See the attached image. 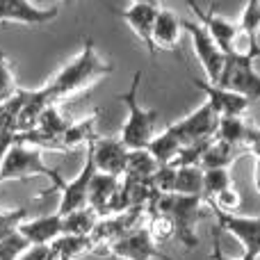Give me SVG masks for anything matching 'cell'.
<instances>
[{
    "label": "cell",
    "mask_w": 260,
    "mask_h": 260,
    "mask_svg": "<svg viewBox=\"0 0 260 260\" xmlns=\"http://www.w3.org/2000/svg\"><path fill=\"white\" fill-rule=\"evenodd\" d=\"M139 85H142V71H135L133 82H130V89L126 94L119 96V101H123L128 108V119L121 128V139L123 144L133 151V148H146L148 142L155 137V126L157 119H160V112L157 110H144L137 101L139 94Z\"/></svg>",
    "instance_id": "277c9868"
},
{
    "label": "cell",
    "mask_w": 260,
    "mask_h": 260,
    "mask_svg": "<svg viewBox=\"0 0 260 260\" xmlns=\"http://www.w3.org/2000/svg\"><path fill=\"white\" fill-rule=\"evenodd\" d=\"M32 176H44V178L50 180V187L46 189V192L37 194V199L46 197V194L55 192V189L62 192V187L67 185L62 174H59L57 169H50L44 162L41 148L14 142L12 146L7 148L5 160H3V165H0V183H5V180H25V178H32Z\"/></svg>",
    "instance_id": "3957f363"
},
{
    "label": "cell",
    "mask_w": 260,
    "mask_h": 260,
    "mask_svg": "<svg viewBox=\"0 0 260 260\" xmlns=\"http://www.w3.org/2000/svg\"><path fill=\"white\" fill-rule=\"evenodd\" d=\"M53 101L48 99L46 89H25V101H23L21 114H18V123H16V133H23V130H32L39 123V117Z\"/></svg>",
    "instance_id": "7402d4cb"
},
{
    "label": "cell",
    "mask_w": 260,
    "mask_h": 260,
    "mask_svg": "<svg viewBox=\"0 0 260 260\" xmlns=\"http://www.w3.org/2000/svg\"><path fill=\"white\" fill-rule=\"evenodd\" d=\"M18 231L32 247L35 244H50L53 240H57L62 235V215L55 212V215L37 217V219H25L21 221Z\"/></svg>",
    "instance_id": "e0dca14e"
},
{
    "label": "cell",
    "mask_w": 260,
    "mask_h": 260,
    "mask_svg": "<svg viewBox=\"0 0 260 260\" xmlns=\"http://www.w3.org/2000/svg\"><path fill=\"white\" fill-rule=\"evenodd\" d=\"M183 21L171 9H157L155 23H153V44L160 50H178Z\"/></svg>",
    "instance_id": "ac0fdd59"
},
{
    "label": "cell",
    "mask_w": 260,
    "mask_h": 260,
    "mask_svg": "<svg viewBox=\"0 0 260 260\" xmlns=\"http://www.w3.org/2000/svg\"><path fill=\"white\" fill-rule=\"evenodd\" d=\"M229 185H233V178H231V171L226 167H221V169H203V201L217 197Z\"/></svg>",
    "instance_id": "1f68e13d"
},
{
    "label": "cell",
    "mask_w": 260,
    "mask_h": 260,
    "mask_svg": "<svg viewBox=\"0 0 260 260\" xmlns=\"http://www.w3.org/2000/svg\"><path fill=\"white\" fill-rule=\"evenodd\" d=\"M103 256H114L119 260H176L162 251L157 242H153L146 226H137L117 242H112L103 251Z\"/></svg>",
    "instance_id": "8992f818"
},
{
    "label": "cell",
    "mask_w": 260,
    "mask_h": 260,
    "mask_svg": "<svg viewBox=\"0 0 260 260\" xmlns=\"http://www.w3.org/2000/svg\"><path fill=\"white\" fill-rule=\"evenodd\" d=\"M21 91L16 82V76H14V69H12V62L7 59V55L3 53L0 48V103L9 101L12 96H16Z\"/></svg>",
    "instance_id": "e575fe53"
},
{
    "label": "cell",
    "mask_w": 260,
    "mask_h": 260,
    "mask_svg": "<svg viewBox=\"0 0 260 260\" xmlns=\"http://www.w3.org/2000/svg\"><path fill=\"white\" fill-rule=\"evenodd\" d=\"M30 247L32 244L27 242V240L23 238L21 231L16 229L0 240V260H18Z\"/></svg>",
    "instance_id": "836d02e7"
},
{
    "label": "cell",
    "mask_w": 260,
    "mask_h": 260,
    "mask_svg": "<svg viewBox=\"0 0 260 260\" xmlns=\"http://www.w3.org/2000/svg\"><path fill=\"white\" fill-rule=\"evenodd\" d=\"M244 148H247V153H253L256 157H260V128L251 126V123H249V130H247Z\"/></svg>",
    "instance_id": "f35d334b"
},
{
    "label": "cell",
    "mask_w": 260,
    "mask_h": 260,
    "mask_svg": "<svg viewBox=\"0 0 260 260\" xmlns=\"http://www.w3.org/2000/svg\"><path fill=\"white\" fill-rule=\"evenodd\" d=\"M157 5H148V3H135L130 9H123V12H117L119 18L128 23L133 27V32L142 39V44L146 46L148 55L155 57L157 48L153 44V23H155V16H157Z\"/></svg>",
    "instance_id": "2e32d148"
},
{
    "label": "cell",
    "mask_w": 260,
    "mask_h": 260,
    "mask_svg": "<svg viewBox=\"0 0 260 260\" xmlns=\"http://www.w3.org/2000/svg\"><path fill=\"white\" fill-rule=\"evenodd\" d=\"M135 3H148V5H157L160 0H135Z\"/></svg>",
    "instance_id": "7bdbcfd3"
},
{
    "label": "cell",
    "mask_w": 260,
    "mask_h": 260,
    "mask_svg": "<svg viewBox=\"0 0 260 260\" xmlns=\"http://www.w3.org/2000/svg\"><path fill=\"white\" fill-rule=\"evenodd\" d=\"M99 117H101V110L89 114V117L80 119V121H73L71 126H69V130L62 135V144H64V148H67V153L82 146V144L87 146L89 142H94V139L99 137V135H96V121H99Z\"/></svg>",
    "instance_id": "603a6c76"
},
{
    "label": "cell",
    "mask_w": 260,
    "mask_h": 260,
    "mask_svg": "<svg viewBox=\"0 0 260 260\" xmlns=\"http://www.w3.org/2000/svg\"><path fill=\"white\" fill-rule=\"evenodd\" d=\"M96 221H99V212L91 206L78 208V210H71V212H67V215H62V233L91 235Z\"/></svg>",
    "instance_id": "cb8c5ba5"
},
{
    "label": "cell",
    "mask_w": 260,
    "mask_h": 260,
    "mask_svg": "<svg viewBox=\"0 0 260 260\" xmlns=\"http://www.w3.org/2000/svg\"><path fill=\"white\" fill-rule=\"evenodd\" d=\"M59 16V7H37L30 0H0V23H21L27 27L48 25Z\"/></svg>",
    "instance_id": "8fae6325"
},
{
    "label": "cell",
    "mask_w": 260,
    "mask_h": 260,
    "mask_svg": "<svg viewBox=\"0 0 260 260\" xmlns=\"http://www.w3.org/2000/svg\"><path fill=\"white\" fill-rule=\"evenodd\" d=\"M215 221L221 231H229L242 242L244 247V258L247 260H258L260 256V217H238L235 212H224L210 208Z\"/></svg>",
    "instance_id": "30bf717a"
},
{
    "label": "cell",
    "mask_w": 260,
    "mask_h": 260,
    "mask_svg": "<svg viewBox=\"0 0 260 260\" xmlns=\"http://www.w3.org/2000/svg\"><path fill=\"white\" fill-rule=\"evenodd\" d=\"M208 206L210 208H217V210H224V212H235L240 206H242V197H240L238 187L235 185H229L226 189H221L217 197L208 199Z\"/></svg>",
    "instance_id": "8d00e7d4"
},
{
    "label": "cell",
    "mask_w": 260,
    "mask_h": 260,
    "mask_svg": "<svg viewBox=\"0 0 260 260\" xmlns=\"http://www.w3.org/2000/svg\"><path fill=\"white\" fill-rule=\"evenodd\" d=\"M244 153H247L244 146H235V144L215 137L201 157V169H221V167L229 169V167L233 165L240 155H244Z\"/></svg>",
    "instance_id": "44dd1931"
},
{
    "label": "cell",
    "mask_w": 260,
    "mask_h": 260,
    "mask_svg": "<svg viewBox=\"0 0 260 260\" xmlns=\"http://www.w3.org/2000/svg\"><path fill=\"white\" fill-rule=\"evenodd\" d=\"M128 151L130 148L119 137H96L94 142H91L96 171H103V174L119 176V178H121V176L126 174Z\"/></svg>",
    "instance_id": "4fadbf2b"
},
{
    "label": "cell",
    "mask_w": 260,
    "mask_h": 260,
    "mask_svg": "<svg viewBox=\"0 0 260 260\" xmlns=\"http://www.w3.org/2000/svg\"><path fill=\"white\" fill-rule=\"evenodd\" d=\"M176 194H185V197H203V169L199 165L178 167L176 174Z\"/></svg>",
    "instance_id": "d4e9b609"
},
{
    "label": "cell",
    "mask_w": 260,
    "mask_h": 260,
    "mask_svg": "<svg viewBox=\"0 0 260 260\" xmlns=\"http://www.w3.org/2000/svg\"><path fill=\"white\" fill-rule=\"evenodd\" d=\"M183 30H187V35L192 37L194 53H197V57H199V62H201L203 71H206L208 80L217 85L221 71H224L226 53L217 46V41L210 37V32H208L199 21H183Z\"/></svg>",
    "instance_id": "9c48e42d"
},
{
    "label": "cell",
    "mask_w": 260,
    "mask_h": 260,
    "mask_svg": "<svg viewBox=\"0 0 260 260\" xmlns=\"http://www.w3.org/2000/svg\"><path fill=\"white\" fill-rule=\"evenodd\" d=\"M50 251L55 260H80L87 253H94L96 247L89 235H71L62 233L57 240L50 242Z\"/></svg>",
    "instance_id": "ffe728a7"
},
{
    "label": "cell",
    "mask_w": 260,
    "mask_h": 260,
    "mask_svg": "<svg viewBox=\"0 0 260 260\" xmlns=\"http://www.w3.org/2000/svg\"><path fill=\"white\" fill-rule=\"evenodd\" d=\"M240 35H244L247 39L258 41V32H260V0H249L244 7L242 16H240Z\"/></svg>",
    "instance_id": "d6a6232c"
},
{
    "label": "cell",
    "mask_w": 260,
    "mask_h": 260,
    "mask_svg": "<svg viewBox=\"0 0 260 260\" xmlns=\"http://www.w3.org/2000/svg\"><path fill=\"white\" fill-rule=\"evenodd\" d=\"M219 114L212 110V105L203 103L201 108H197L192 114H187L185 119L176 123H169L167 130L178 139L183 146L187 144H194V142H201V139H210L217 135V126H219Z\"/></svg>",
    "instance_id": "ba28073f"
},
{
    "label": "cell",
    "mask_w": 260,
    "mask_h": 260,
    "mask_svg": "<svg viewBox=\"0 0 260 260\" xmlns=\"http://www.w3.org/2000/svg\"><path fill=\"white\" fill-rule=\"evenodd\" d=\"M210 260H233V258H226L224 251H221V229H212V253H210ZM240 260H247V258H240Z\"/></svg>",
    "instance_id": "ab89813d"
},
{
    "label": "cell",
    "mask_w": 260,
    "mask_h": 260,
    "mask_svg": "<svg viewBox=\"0 0 260 260\" xmlns=\"http://www.w3.org/2000/svg\"><path fill=\"white\" fill-rule=\"evenodd\" d=\"M146 148H148V153H151V155L157 160V165H171V162H174V157L178 155V151L183 148V144H180L178 139H176L174 135L165 128V133L155 135V137L148 142Z\"/></svg>",
    "instance_id": "484cf974"
},
{
    "label": "cell",
    "mask_w": 260,
    "mask_h": 260,
    "mask_svg": "<svg viewBox=\"0 0 260 260\" xmlns=\"http://www.w3.org/2000/svg\"><path fill=\"white\" fill-rule=\"evenodd\" d=\"M27 206L23 208H14V210H0V240L5 235H9L12 231H16L21 226V221L27 219Z\"/></svg>",
    "instance_id": "74e56055"
},
{
    "label": "cell",
    "mask_w": 260,
    "mask_h": 260,
    "mask_svg": "<svg viewBox=\"0 0 260 260\" xmlns=\"http://www.w3.org/2000/svg\"><path fill=\"white\" fill-rule=\"evenodd\" d=\"M189 80H192V85L197 87V89H201L203 94L208 96V103L212 105V110H215L219 117H244L247 110L253 105L247 96L238 94V91H231V89H226V87H219V85H215V82L208 85V82L199 80L197 76H192V73H189Z\"/></svg>",
    "instance_id": "7c38bea8"
},
{
    "label": "cell",
    "mask_w": 260,
    "mask_h": 260,
    "mask_svg": "<svg viewBox=\"0 0 260 260\" xmlns=\"http://www.w3.org/2000/svg\"><path fill=\"white\" fill-rule=\"evenodd\" d=\"M119 183H121L119 176H110V174H103V171L94 174V178L89 183V194H87V206L94 208L99 212V217L108 215L110 201H112L114 192L119 189Z\"/></svg>",
    "instance_id": "d6986e66"
},
{
    "label": "cell",
    "mask_w": 260,
    "mask_h": 260,
    "mask_svg": "<svg viewBox=\"0 0 260 260\" xmlns=\"http://www.w3.org/2000/svg\"><path fill=\"white\" fill-rule=\"evenodd\" d=\"M256 189L260 192V157H258V162H256Z\"/></svg>",
    "instance_id": "b9f144b4"
},
{
    "label": "cell",
    "mask_w": 260,
    "mask_h": 260,
    "mask_svg": "<svg viewBox=\"0 0 260 260\" xmlns=\"http://www.w3.org/2000/svg\"><path fill=\"white\" fill-rule=\"evenodd\" d=\"M112 71H114V64L101 59L94 48V39L87 37L80 53H78L67 67L59 69L48 80V85H46L44 89L53 103H59V101H64V99L76 96L78 91L89 89L91 85L103 80V78L110 76Z\"/></svg>",
    "instance_id": "6da1fadb"
},
{
    "label": "cell",
    "mask_w": 260,
    "mask_h": 260,
    "mask_svg": "<svg viewBox=\"0 0 260 260\" xmlns=\"http://www.w3.org/2000/svg\"><path fill=\"white\" fill-rule=\"evenodd\" d=\"M14 142H16V133H0V165H3V160H5L7 148L12 146Z\"/></svg>",
    "instance_id": "60d3db41"
},
{
    "label": "cell",
    "mask_w": 260,
    "mask_h": 260,
    "mask_svg": "<svg viewBox=\"0 0 260 260\" xmlns=\"http://www.w3.org/2000/svg\"><path fill=\"white\" fill-rule=\"evenodd\" d=\"M187 5H189V9L194 12L197 21L201 23V25L210 32L212 39L217 41V46L229 55L231 50L235 48V39H238V35H240V27L235 25L233 21H229V18L217 16L215 12H206V9H201L194 0H187Z\"/></svg>",
    "instance_id": "9a60e30c"
},
{
    "label": "cell",
    "mask_w": 260,
    "mask_h": 260,
    "mask_svg": "<svg viewBox=\"0 0 260 260\" xmlns=\"http://www.w3.org/2000/svg\"><path fill=\"white\" fill-rule=\"evenodd\" d=\"M146 210H160L174 219L176 226V240L183 244L185 249L199 247V235L197 224L208 215L206 201L203 197H185V194H155Z\"/></svg>",
    "instance_id": "7a4b0ae2"
},
{
    "label": "cell",
    "mask_w": 260,
    "mask_h": 260,
    "mask_svg": "<svg viewBox=\"0 0 260 260\" xmlns=\"http://www.w3.org/2000/svg\"><path fill=\"white\" fill-rule=\"evenodd\" d=\"M247 130H249V121L244 117H221L215 137L235 144V146H244Z\"/></svg>",
    "instance_id": "f546056e"
},
{
    "label": "cell",
    "mask_w": 260,
    "mask_h": 260,
    "mask_svg": "<svg viewBox=\"0 0 260 260\" xmlns=\"http://www.w3.org/2000/svg\"><path fill=\"white\" fill-rule=\"evenodd\" d=\"M146 212H148L146 231H148V235L153 238V242L165 244V242H169V240L176 238L174 219H171L167 212H160V210H146Z\"/></svg>",
    "instance_id": "f1b7e54d"
},
{
    "label": "cell",
    "mask_w": 260,
    "mask_h": 260,
    "mask_svg": "<svg viewBox=\"0 0 260 260\" xmlns=\"http://www.w3.org/2000/svg\"><path fill=\"white\" fill-rule=\"evenodd\" d=\"M176 174H178V167L174 165H160L157 171L151 176V185L157 194H171L176 187Z\"/></svg>",
    "instance_id": "d590c367"
},
{
    "label": "cell",
    "mask_w": 260,
    "mask_h": 260,
    "mask_svg": "<svg viewBox=\"0 0 260 260\" xmlns=\"http://www.w3.org/2000/svg\"><path fill=\"white\" fill-rule=\"evenodd\" d=\"M253 62H256V57L247 53H240V50L229 53L217 85L226 87L231 91H238V94L247 96L251 103H256V101H260V76L253 69Z\"/></svg>",
    "instance_id": "5b68a950"
},
{
    "label": "cell",
    "mask_w": 260,
    "mask_h": 260,
    "mask_svg": "<svg viewBox=\"0 0 260 260\" xmlns=\"http://www.w3.org/2000/svg\"><path fill=\"white\" fill-rule=\"evenodd\" d=\"M94 174H96V165H94V153H91V142H89L87 144V157H85L82 171L62 187V201H59V210H57L59 215H67V212L87 206V194H89V183L94 178Z\"/></svg>",
    "instance_id": "5bb4252c"
},
{
    "label": "cell",
    "mask_w": 260,
    "mask_h": 260,
    "mask_svg": "<svg viewBox=\"0 0 260 260\" xmlns=\"http://www.w3.org/2000/svg\"><path fill=\"white\" fill-rule=\"evenodd\" d=\"M157 160L148 153V148H133L128 151V165H126V174L123 176H133V178H151L157 171Z\"/></svg>",
    "instance_id": "4316f807"
},
{
    "label": "cell",
    "mask_w": 260,
    "mask_h": 260,
    "mask_svg": "<svg viewBox=\"0 0 260 260\" xmlns=\"http://www.w3.org/2000/svg\"><path fill=\"white\" fill-rule=\"evenodd\" d=\"M71 119L69 117H64L62 112H59V108H57V103H50L48 108L41 112V117H39V123H37V128L39 130H44L46 135H50L53 139H59L62 142V135L69 130V126H71Z\"/></svg>",
    "instance_id": "83f0119b"
},
{
    "label": "cell",
    "mask_w": 260,
    "mask_h": 260,
    "mask_svg": "<svg viewBox=\"0 0 260 260\" xmlns=\"http://www.w3.org/2000/svg\"><path fill=\"white\" fill-rule=\"evenodd\" d=\"M23 101H25V89L21 87L16 96H12L9 101L0 103V133H16L18 114H21Z\"/></svg>",
    "instance_id": "4dcf8cb0"
},
{
    "label": "cell",
    "mask_w": 260,
    "mask_h": 260,
    "mask_svg": "<svg viewBox=\"0 0 260 260\" xmlns=\"http://www.w3.org/2000/svg\"><path fill=\"white\" fill-rule=\"evenodd\" d=\"M146 212V208L137 206V208H128L123 212H117V215H105L99 217L94 231H91V242L96 247V256H103V251L110 247L112 242H117L119 238H123L126 233H130L133 229L139 226V219Z\"/></svg>",
    "instance_id": "52a82bcc"
}]
</instances>
